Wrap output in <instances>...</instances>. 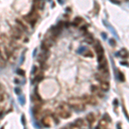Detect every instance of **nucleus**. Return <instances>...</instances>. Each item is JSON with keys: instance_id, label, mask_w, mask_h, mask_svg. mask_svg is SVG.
Wrapping results in <instances>:
<instances>
[{"instance_id": "obj_5", "label": "nucleus", "mask_w": 129, "mask_h": 129, "mask_svg": "<svg viewBox=\"0 0 129 129\" xmlns=\"http://www.w3.org/2000/svg\"><path fill=\"white\" fill-rule=\"evenodd\" d=\"M74 124L79 127V129H88V122L81 118L76 120L74 121Z\"/></svg>"}, {"instance_id": "obj_6", "label": "nucleus", "mask_w": 129, "mask_h": 129, "mask_svg": "<svg viewBox=\"0 0 129 129\" xmlns=\"http://www.w3.org/2000/svg\"><path fill=\"white\" fill-rule=\"evenodd\" d=\"M41 122H42V124L44 125L45 127H50L52 126V118L48 116V115H47V116L43 117L42 120H41Z\"/></svg>"}, {"instance_id": "obj_14", "label": "nucleus", "mask_w": 129, "mask_h": 129, "mask_svg": "<svg viewBox=\"0 0 129 129\" xmlns=\"http://www.w3.org/2000/svg\"><path fill=\"white\" fill-rule=\"evenodd\" d=\"M119 55L121 58H126V57H127L128 53H127V49H121V51H120V52H119Z\"/></svg>"}, {"instance_id": "obj_22", "label": "nucleus", "mask_w": 129, "mask_h": 129, "mask_svg": "<svg viewBox=\"0 0 129 129\" xmlns=\"http://www.w3.org/2000/svg\"><path fill=\"white\" fill-rule=\"evenodd\" d=\"M86 29H87L86 27H82L81 28V31H82V32H86Z\"/></svg>"}, {"instance_id": "obj_13", "label": "nucleus", "mask_w": 129, "mask_h": 129, "mask_svg": "<svg viewBox=\"0 0 129 129\" xmlns=\"http://www.w3.org/2000/svg\"><path fill=\"white\" fill-rule=\"evenodd\" d=\"M85 41L87 43H89V44H92L93 41H94V39H93L91 35H87L85 38Z\"/></svg>"}, {"instance_id": "obj_24", "label": "nucleus", "mask_w": 129, "mask_h": 129, "mask_svg": "<svg viewBox=\"0 0 129 129\" xmlns=\"http://www.w3.org/2000/svg\"><path fill=\"white\" fill-rule=\"evenodd\" d=\"M112 2H114L115 4H120V1H118V0H111Z\"/></svg>"}, {"instance_id": "obj_2", "label": "nucleus", "mask_w": 129, "mask_h": 129, "mask_svg": "<svg viewBox=\"0 0 129 129\" xmlns=\"http://www.w3.org/2000/svg\"><path fill=\"white\" fill-rule=\"evenodd\" d=\"M69 105L66 104V103H61V104L56 109V115L60 116V118H63V119H67V118H70L72 114H71V111H70Z\"/></svg>"}, {"instance_id": "obj_3", "label": "nucleus", "mask_w": 129, "mask_h": 129, "mask_svg": "<svg viewBox=\"0 0 129 129\" xmlns=\"http://www.w3.org/2000/svg\"><path fill=\"white\" fill-rule=\"evenodd\" d=\"M82 99L85 104H89L91 106H96L98 103L97 97L95 96H91V95H85V96H83Z\"/></svg>"}, {"instance_id": "obj_28", "label": "nucleus", "mask_w": 129, "mask_h": 129, "mask_svg": "<svg viewBox=\"0 0 129 129\" xmlns=\"http://www.w3.org/2000/svg\"><path fill=\"white\" fill-rule=\"evenodd\" d=\"M126 1H128V0H126Z\"/></svg>"}, {"instance_id": "obj_15", "label": "nucleus", "mask_w": 129, "mask_h": 129, "mask_svg": "<svg viewBox=\"0 0 129 129\" xmlns=\"http://www.w3.org/2000/svg\"><path fill=\"white\" fill-rule=\"evenodd\" d=\"M82 21L83 19L81 17H79V16H78V17H76L74 19V21H73V25H74V26H77V25L80 24V22H82Z\"/></svg>"}, {"instance_id": "obj_17", "label": "nucleus", "mask_w": 129, "mask_h": 129, "mask_svg": "<svg viewBox=\"0 0 129 129\" xmlns=\"http://www.w3.org/2000/svg\"><path fill=\"white\" fill-rule=\"evenodd\" d=\"M66 129H79V127H77L76 125L74 124V123H72V124H70L67 126Z\"/></svg>"}, {"instance_id": "obj_23", "label": "nucleus", "mask_w": 129, "mask_h": 129, "mask_svg": "<svg viewBox=\"0 0 129 129\" xmlns=\"http://www.w3.org/2000/svg\"><path fill=\"white\" fill-rule=\"evenodd\" d=\"M4 101V96L3 94H0V102H2Z\"/></svg>"}, {"instance_id": "obj_4", "label": "nucleus", "mask_w": 129, "mask_h": 129, "mask_svg": "<svg viewBox=\"0 0 129 129\" xmlns=\"http://www.w3.org/2000/svg\"><path fill=\"white\" fill-rule=\"evenodd\" d=\"M21 30L22 29L18 28L17 27H13L12 28H11V31H10L11 36H12L14 39H16V40L21 39V37H22V31H21Z\"/></svg>"}, {"instance_id": "obj_19", "label": "nucleus", "mask_w": 129, "mask_h": 129, "mask_svg": "<svg viewBox=\"0 0 129 129\" xmlns=\"http://www.w3.org/2000/svg\"><path fill=\"white\" fill-rule=\"evenodd\" d=\"M119 76H120V79L121 80V81H124V75H123V73L121 72H119Z\"/></svg>"}, {"instance_id": "obj_20", "label": "nucleus", "mask_w": 129, "mask_h": 129, "mask_svg": "<svg viewBox=\"0 0 129 129\" xmlns=\"http://www.w3.org/2000/svg\"><path fill=\"white\" fill-rule=\"evenodd\" d=\"M109 42H110V44H111L112 46H115V40H114V39H111V40H109Z\"/></svg>"}, {"instance_id": "obj_25", "label": "nucleus", "mask_w": 129, "mask_h": 129, "mask_svg": "<svg viewBox=\"0 0 129 129\" xmlns=\"http://www.w3.org/2000/svg\"><path fill=\"white\" fill-rule=\"evenodd\" d=\"M121 64H124V65L126 64V65H127V62H121Z\"/></svg>"}, {"instance_id": "obj_12", "label": "nucleus", "mask_w": 129, "mask_h": 129, "mask_svg": "<svg viewBox=\"0 0 129 129\" xmlns=\"http://www.w3.org/2000/svg\"><path fill=\"white\" fill-rule=\"evenodd\" d=\"M45 52H42V53L39 55V57H38V60H39L41 64H42V63H45L46 62V60H47V54H46Z\"/></svg>"}, {"instance_id": "obj_11", "label": "nucleus", "mask_w": 129, "mask_h": 129, "mask_svg": "<svg viewBox=\"0 0 129 129\" xmlns=\"http://www.w3.org/2000/svg\"><path fill=\"white\" fill-rule=\"evenodd\" d=\"M90 89H91V92H93L94 94L98 95V96H100V97H102V96H103L102 94H101V91H100L99 88H98L97 85H92Z\"/></svg>"}, {"instance_id": "obj_18", "label": "nucleus", "mask_w": 129, "mask_h": 129, "mask_svg": "<svg viewBox=\"0 0 129 129\" xmlns=\"http://www.w3.org/2000/svg\"><path fill=\"white\" fill-rule=\"evenodd\" d=\"M63 27H64V23H63L62 22H59V24L57 25V28H59V29H60V30H62Z\"/></svg>"}, {"instance_id": "obj_27", "label": "nucleus", "mask_w": 129, "mask_h": 129, "mask_svg": "<svg viewBox=\"0 0 129 129\" xmlns=\"http://www.w3.org/2000/svg\"><path fill=\"white\" fill-rule=\"evenodd\" d=\"M62 129H66V128H62Z\"/></svg>"}, {"instance_id": "obj_7", "label": "nucleus", "mask_w": 129, "mask_h": 129, "mask_svg": "<svg viewBox=\"0 0 129 129\" xmlns=\"http://www.w3.org/2000/svg\"><path fill=\"white\" fill-rule=\"evenodd\" d=\"M95 50L97 53V56H102L104 55V50H103V47L101 46L99 42L97 43L96 46H95Z\"/></svg>"}, {"instance_id": "obj_8", "label": "nucleus", "mask_w": 129, "mask_h": 129, "mask_svg": "<svg viewBox=\"0 0 129 129\" xmlns=\"http://www.w3.org/2000/svg\"><path fill=\"white\" fill-rule=\"evenodd\" d=\"M108 124H109L108 120H106V119L100 120L99 124H98V127H97V129H107Z\"/></svg>"}, {"instance_id": "obj_26", "label": "nucleus", "mask_w": 129, "mask_h": 129, "mask_svg": "<svg viewBox=\"0 0 129 129\" xmlns=\"http://www.w3.org/2000/svg\"><path fill=\"white\" fill-rule=\"evenodd\" d=\"M59 1H60V3H61V0H59Z\"/></svg>"}, {"instance_id": "obj_16", "label": "nucleus", "mask_w": 129, "mask_h": 129, "mask_svg": "<svg viewBox=\"0 0 129 129\" xmlns=\"http://www.w3.org/2000/svg\"><path fill=\"white\" fill-rule=\"evenodd\" d=\"M83 55H84L85 57H89V58L93 57V53H92V52L91 51H89V50H86V51L83 53Z\"/></svg>"}, {"instance_id": "obj_21", "label": "nucleus", "mask_w": 129, "mask_h": 129, "mask_svg": "<svg viewBox=\"0 0 129 129\" xmlns=\"http://www.w3.org/2000/svg\"><path fill=\"white\" fill-rule=\"evenodd\" d=\"M17 73L20 75H24V72H23V71H22V70H17Z\"/></svg>"}, {"instance_id": "obj_1", "label": "nucleus", "mask_w": 129, "mask_h": 129, "mask_svg": "<svg viewBox=\"0 0 129 129\" xmlns=\"http://www.w3.org/2000/svg\"><path fill=\"white\" fill-rule=\"evenodd\" d=\"M68 105L70 108L73 109L76 111H83L85 109V103L82 98L72 97L68 101Z\"/></svg>"}, {"instance_id": "obj_9", "label": "nucleus", "mask_w": 129, "mask_h": 129, "mask_svg": "<svg viewBox=\"0 0 129 129\" xmlns=\"http://www.w3.org/2000/svg\"><path fill=\"white\" fill-rule=\"evenodd\" d=\"M100 89H102V91H108L109 89V84L108 81H103L101 82V85H100Z\"/></svg>"}, {"instance_id": "obj_10", "label": "nucleus", "mask_w": 129, "mask_h": 129, "mask_svg": "<svg viewBox=\"0 0 129 129\" xmlns=\"http://www.w3.org/2000/svg\"><path fill=\"white\" fill-rule=\"evenodd\" d=\"M95 121H96V117H95L94 114L90 113V114H87V116H86V121L88 122L89 124H92V123H94Z\"/></svg>"}]
</instances>
